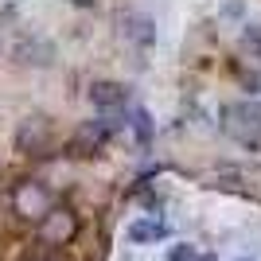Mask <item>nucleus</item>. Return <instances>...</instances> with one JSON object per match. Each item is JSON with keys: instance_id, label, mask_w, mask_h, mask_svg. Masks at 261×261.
Returning a JSON list of instances; mask_svg holds the SVG:
<instances>
[{"instance_id": "nucleus-1", "label": "nucleus", "mask_w": 261, "mask_h": 261, "mask_svg": "<svg viewBox=\"0 0 261 261\" xmlns=\"http://www.w3.org/2000/svg\"><path fill=\"white\" fill-rule=\"evenodd\" d=\"M222 129L242 144H253L261 137V101L257 98H246V101H234V106L222 109Z\"/></svg>"}, {"instance_id": "nucleus-2", "label": "nucleus", "mask_w": 261, "mask_h": 261, "mask_svg": "<svg viewBox=\"0 0 261 261\" xmlns=\"http://www.w3.org/2000/svg\"><path fill=\"white\" fill-rule=\"evenodd\" d=\"M12 207H16L20 218H28V222H43L55 211V195H51V187L39 184V179H23V184L16 187V195H12Z\"/></svg>"}, {"instance_id": "nucleus-3", "label": "nucleus", "mask_w": 261, "mask_h": 261, "mask_svg": "<svg viewBox=\"0 0 261 261\" xmlns=\"http://www.w3.org/2000/svg\"><path fill=\"white\" fill-rule=\"evenodd\" d=\"M16 148L28 156H43L51 148V125L47 117H28L20 121V129H16Z\"/></svg>"}, {"instance_id": "nucleus-4", "label": "nucleus", "mask_w": 261, "mask_h": 261, "mask_svg": "<svg viewBox=\"0 0 261 261\" xmlns=\"http://www.w3.org/2000/svg\"><path fill=\"white\" fill-rule=\"evenodd\" d=\"M39 234H43V242H51V246H66V242L78 234V218L70 215V211L55 207L51 215L43 218V230H39Z\"/></svg>"}, {"instance_id": "nucleus-5", "label": "nucleus", "mask_w": 261, "mask_h": 261, "mask_svg": "<svg viewBox=\"0 0 261 261\" xmlns=\"http://www.w3.org/2000/svg\"><path fill=\"white\" fill-rule=\"evenodd\" d=\"M106 141H109V121H82V129L74 133L70 148L78 156H90V152H98Z\"/></svg>"}, {"instance_id": "nucleus-6", "label": "nucleus", "mask_w": 261, "mask_h": 261, "mask_svg": "<svg viewBox=\"0 0 261 261\" xmlns=\"http://www.w3.org/2000/svg\"><path fill=\"white\" fill-rule=\"evenodd\" d=\"M121 35L137 47H152L156 43V20L152 16H141V12H129V16L121 20Z\"/></svg>"}, {"instance_id": "nucleus-7", "label": "nucleus", "mask_w": 261, "mask_h": 261, "mask_svg": "<svg viewBox=\"0 0 261 261\" xmlns=\"http://www.w3.org/2000/svg\"><path fill=\"white\" fill-rule=\"evenodd\" d=\"M125 98H129V90L121 82H94L90 86V101L98 109H117V106H125Z\"/></svg>"}, {"instance_id": "nucleus-8", "label": "nucleus", "mask_w": 261, "mask_h": 261, "mask_svg": "<svg viewBox=\"0 0 261 261\" xmlns=\"http://www.w3.org/2000/svg\"><path fill=\"white\" fill-rule=\"evenodd\" d=\"M164 234H168V226H164L160 218H137L129 226V242H137V246H148V242H160Z\"/></svg>"}, {"instance_id": "nucleus-9", "label": "nucleus", "mask_w": 261, "mask_h": 261, "mask_svg": "<svg viewBox=\"0 0 261 261\" xmlns=\"http://www.w3.org/2000/svg\"><path fill=\"white\" fill-rule=\"evenodd\" d=\"M32 55H39V66H47L55 51L47 43H20V47H16V59H20V63H32Z\"/></svg>"}, {"instance_id": "nucleus-10", "label": "nucleus", "mask_w": 261, "mask_h": 261, "mask_svg": "<svg viewBox=\"0 0 261 261\" xmlns=\"http://www.w3.org/2000/svg\"><path fill=\"white\" fill-rule=\"evenodd\" d=\"M133 133H137L141 144H152V117H148V109H133Z\"/></svg>"}, {"instance_id": "nucleus-11", "label": "nucleus", "mask_w": 261, "mask_h": 261, "mask_svg": "<svg viewBox=\"0 0 261 261\" xmlns=\"http://www.w3.org/2000/svg\"><path fill=\"white\" fill-rule=\"evenodd\" d=\"M242 43H246V51H250V55H261V23H246Z\"/></svg>"}, {"instance_id": "nucleus-12", "label": "nucleus", "mask_w": 261, "mask_h": 261, "mask_svg": "<svg viewBox=\"0 0 261 261\" xmlns=\"http://www.w3.org/2000/svg\"><path fill=\"white\" fill-rule=\"evenodd\" d=\"M168 261H199V250L191 246V242H179V246H172Z\"/></svg>"}, {"instance_id": "nucleus-13", "label": "nucleus", "mask_w": 261, "mask_h": 261, "mask_svg": "<svg viewBox=\"0 0 261 261\" xmlns=\"http://www.w3.org/2000/svg\"><path fill=\"white\" fill-rule=\"evenodd\" d=\"M70 4H78V8H94V0H70Z\"/></svg>"}, {"instance_id": "nucleus-14", "label": "nucleus", "mask_w": 261, "mask_h": 261, "mask_svg": "<svg viewBox=\"0 0 261 261\" xmlns=\"http://www.w3.org/2000/svg\"><path fill=\"white\" fill-rule=\"evenodd\" d=\"M199 261H211V257H199Z\"/></svg>"}, {"instance_id": "nucleus-15", "label": "nucleus", "mask_w": 261, "mask_h": 261, "mask_svg": "<svg viewBox=\"0 0 261 261\" xmlns=\"http://www.w3.org/2000/svg\"><path fill=\"white\" fill-rule=\"evenodd\" d=\"M238 261H246V257H238Z\"/></svg>"}]
</instances>
